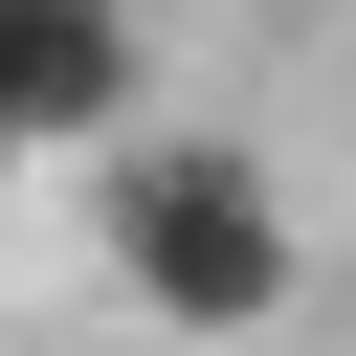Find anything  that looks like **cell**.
<instances>
[{
	"mask_svg": "<svg viewBox=\"0 0 356 356\" xmlns=\"http://www.w3.org/2000/svg\"><path fill=\"white\" fill-rule=\"evenodd\" d=\"M0 178H22V134H0Z\"/></svg>",
	"mask_w": 356,
	"mask_h": 356,
	"instance_id": "3957f363",
	"label": "cell"
},
{
	"mask_svg": "<svg viewBox=\"0 0 356 356\" xmlns=\"http://www.w3.org/2000/svg\"><path fill=\"white\" fill-rule=\"evenodd\" d=\"M134 89H156L134 0H0V134L22 156H134Z\"/></svg>",
	"mask_w": 356,
	"mask_h": 356,
	"instance_id": "7a4b0ae2",
	"label": "cell"
},
{
	"mask_svg": "<svg viewBox=\"0 0 356 356\" xmlns=\"http://www.w3.org/2000/svg\"><path fill=\"white\" fill-rule=\"evenodd\" d=\"M89 222H111V289H134L178 356L289 334V289H312V245H289V200H267L245 134H134V156L89 178Z\"/></svg>",
	"mask_w": 356,
	"mask_h": 356,
	"instance_id": "6da1fadb",
	"label": "cell"
}]
</instances>
